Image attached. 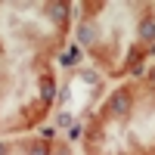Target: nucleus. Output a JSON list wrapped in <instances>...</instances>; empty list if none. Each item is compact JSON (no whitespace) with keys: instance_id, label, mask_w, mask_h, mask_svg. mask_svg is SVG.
Listing matches in <instances>:
<instances>
[{"instance_id":"20e7f679","label":"nucleus","mask_w":155,"mask_h":155,"mask_svg":"<svg viewBox=\"0 0 155 155\" xmlns=\"http://www.w3.org/2000/svg\"><path fill=\"white\" fill-rule=\"evenodd\" d=\"M41 96H44V99H53V96H56V87H53V81H44V90H41Z\"/></svg>"},{"instance_id":"6e6552de","label":"nucleus","mask_w":155,"mask_h":155,"mask_svg":"<svg viewBox=\"0 0 155 155\" xmlns=\"http://www.w3.org/2000/svg\"><path fill=\"white\" fill-rule=\"evenodd\" d=\"M152 81H155V68H152Z\"/></svg>"},{"instance_id":"f257e3e1","label":"nucleus","mask_w":155,"mask_h":155,"mask_svg":"<svg viewBox=\"0 0 155 155\" xmlns=\"http://www.w3.org/2000/svg\"><path fill=\"white\" fill-rule=\"evenodd\" d=\"M78 41H81L84 47L93 44L96 41V28H93V25H81V28H78Z\"/></svg>"},{"instance_id":"39448f33","label":"nucleus","mask_w":155,"mask_h":155,"mask_svg":"<svg viewBox=\"0 0 155 155\" xmlns=\"http://www.w3.org/2000/svg\"><path fill=\"white\" fill-rule=\"evenodd\" d=\"M78 137H81V124H71L68 127V140H78Z\"/></svg>"},{"instance_id":"f03ea898","label":"nucleus","mask_w":155,"mask_h":155,"mask_svg":"<svg viewBox=\"0 0 155 155\" xmlns=\"http://www.w3.org/2000/svg\"><path fill=\"white\" fill-rule=\"evenodd\" d=\"M78 62H81V47L71 44V47L65 50V56H62V65H78Z\"/></svg>"},{"instance_id":"0eeeda50","label":"nucleus","mask_w":155,"mask_h":155,"mask_svg":"<svg viewBox=\"0 0 155 155\" xmlns=\"http://www.w3.org/2000/svg\"><path fill=\"white\" fill-rule=\"evenodd\" d=\"M28 155H47V149H44V146H34V149H31Z\"/></svg>"},{"instance_id":"423d86ee","label":"nucleus","mask_w":155,"mask_h":155,"mask_svg":"<svg viewBox=\"0 0 155 155\" xmlns=\"http://www.w3.org/2000/svg\"><path fill=\"white\" fill-rule=\"evenodd\" d=\"M53 16H56V19H65V6L56 3V6H53Z\"/></svg>"},{"instance_id":"7ed1b4c3","label":"nucleus","mask_w":155,"mask_h":155,"mask_svg":"<svg viewBox=\"0 0 155 155\" xmlns=\"http://www.w3.org/2000/svg\"><path fill=\"white\" fill-rule=\"evenodd\" d=\"M140 37L155 41V22H152V19H143V22H140Z\"/></svg>"}]
</instances>
